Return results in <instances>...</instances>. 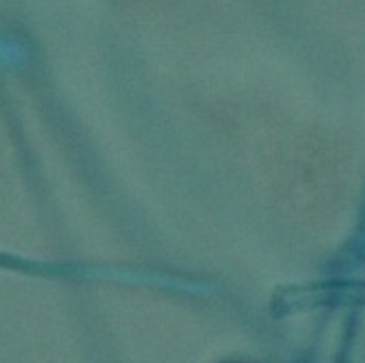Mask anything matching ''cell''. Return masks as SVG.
<instances>
[{
    "mask_svg": "<svg viewBox=\"0 0 365 363\" xmlns=\"http://www.w3.org/2000/svg\"><path fill=\"white\" fill-rule=\"evenodd\" d=\"M226 363H242V361H226Z\"/></svg>",
    "mask_w": 365,
    "mask_h": 363,
    "instance_id": "cell-1",
    "label": "cell"
}]
</instances>
